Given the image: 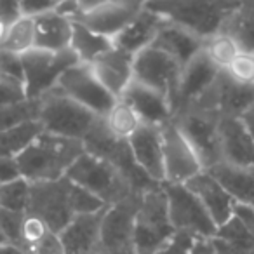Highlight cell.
I'll return each mask as SVG.
<instances>
[{"label":"cell","instance_id":"cell-1","mask_svg":"<svg viewBox=\"0 0 254 254\" xmlns=\"http://www.w3.org/2000/svg\"><path fill=\"white\" fill-rule=\"evenodd\" d=\"M84 145L77 139L61 138L44 131L26 152L16 159L21 178L28 183L58 181L84 153Z\"/></svg>","mask_w":254,"mask_h":254},{"label":"cell","instance_id":"cell-2","mask_svg":"<svg viewBox=\"0 0 254 254\" xmlns=\"http://www.w3.org/2000/svg\"><path fill=\"white\" fill-rule=\"evenodd\" d=\"M146 7L160 14L173 25L185 28L205 40L221 32L226 19L240 2H198V0H162L145 2Z\"/></svg>","mask_w":254,"mask_h":254},{"label":"cell","instance_id":"cell-3","mask_svg":"<svg viewBox=\"0 0 254 254\" xmlns=\"http://www.w3.org/2000/svg\"><path fill=\"white\" fill-rule=\"evenodd\" d=\"M40 113L39 122L44 131L61 138L84 141L85 136L91 132L101 117L94 115L91 110L84 108L68 98L58 87L51 89L44 96H40Z\"/></svg>","mask_w":254,"mask_h":254},{"label":"cell","instance_id":"cell-4","mask_svg":"<svg viewBox=\"0 0 254 254\" xmlns=\"http://www.w3.org/2000/svg\"><path fill=\"white\" fill-rule=\"evenodd\" d=\"M174 233L162 185L145 191L134 219V254H157Z\"/></svg>","mask_w":254,"mask_h":254},{"label":"cell","instance_id":"cell-5","mask_svg":"<svg viewBox=\"0 0 254 254\" xmlns=\"http://www.w3.org/2000/svg\"><path fill=\"white\" fill-rule=\"evenodd\" d=\"M66 178L105 205L119 204L127 197L136 195L112 164L87 152L82 153L70 167Z\"/></svg>","mask_w":254,"mask_h":254},{"label":"cell","instance_id":"cell-6","mask_svg":"<svg viewBox=\"0 0 254 254\" xmlns=\"http://www.w3.org/2000/svg\"><path fill=\"white\" fill-rule=\"evenodd\" d=\"M219 120L221 117L211 112L193 108V106H181L174 110L173 122L178 126L187 141L197 153L204 171L218 166L221 162V150H219Z\"/></svg>","mask_w":254,"mask_h":254},{"label":"cell","instance_id":"cell-7","mask_svg":"<svg viewBox=\"0 0 254 254\" xmlns=\"http://www.w3.org/2000/svg\"><path fill=\"white\" fill-rule=\"evenodd\" d=\"M75 185L66 176L58 181L30 183V214L39 216L46 221L53 233H60L77 216L73 205Z\"/></svg>","mask_w":254,"mask_h":254},{"label":"cell","instance_id":"cell-8","mask_svg":"<svg viewBox=\"0 0 254 254\" xmlns=\"http://www.w3.org/2000/svg\"><path fill=\"white\" fill-rule=\"evenodd\" d=\"M23 80H25L28 99H39L60 82L61 75L68 68L78 64V58L71 49L61 53H49L42 49H30L21 56Z\"/></svg>","mask_w":254,"mask_h":254},{"label":"cell","instance_id":"cell-9","mask_svg":"<svg viewBox=\"0 0 254 254\" xmlns=\"http://www.w3.org/2000/svg\"><path fill=\"white\" fill-rule=\"evenodd\" d=\"M162 190L167 198L169 219L176 232H187L193 237L214 239L218 233V226L187 185L162 183Z\"/></svg>","mask_w":254,"mask_h":254},{"label":"cell","instance_id":"cell-10","mask_svg":"<svg viewBox=\"0 0 254 254\" xmlns=\"http://www.w3.org/2000/svg\"><path fill=\"white\" fill-rule=\"evenodd\" d=\"M132 70H134L136 82L164 96L174 110L178 91H180L181 73H183V66L176 60L152 46L134 56Z\"/></svg>","mask_w":254,"mask_h":254},{"label":"cell","instance_id":"cell-11","mask_svg":"<svg viewBox=\"0 0 254 254\" xmlns=\"http://www.w3.org/2000/svg\"><path fill=\"white\" fill-rule=\"evenodd\" d=\"M145 2L136 0H82V9L77 21L91 32L103 35L113 42L117 35L134 19Z\"/></svg>","mask_w":254,"mask_h":254},{"label":"cell","instance_id":"cell-12","mask_svg":"<svg viewBox=\"0 0 254 254\" xmlns=\"http://www.w3.org/2000/svg\"><path fill=\"white\" fill-rule=\"evenodd\" d=\"M139 197L131 195L106 207L99 230L103 254H134V219Z\"/></svg>","mask_w":254,"mask_h":254},{"label":"cell","instance_id":"cell-13","mask_svg":"<svg viewBox=\"0 0 254 254\" xmlns=\"http://www.w3.org/2000/svg\"><path fill=\"white\" fill-rule=\"evenodd\" d=\"M160 134L164 146V183L187 185L204 171L197 153L173 119L160 126Z\"/></svg>","mask_w":254,"mask_h":254},{"label":"cell","instance_id":"cell-14","mask_svg":"<svg viewBox=\"0 0 254 254\" xmlns=\"http://www.w3.org/2000/svg\"><path fill=\"white\" fill-rule=\"evenodd\" d=\"M56 87L98 117H105L117 103V98H113L106 91L105 85L98 80L94 71L91 70V66L84 63L68 68L61 75Z\"/></svg>","mask_w":254,"mask_h":254},{"label":"cell","instance_id":"cell-15","mask_svg":"<svg viewBox=\"0 0 254 254\" xmlns=\"http://www.w3.org/2000/svg\"><path fill=\"white\" fill-rule=\"evenodd\" d=\"M106 207L91 214H78L58 233L64 254H103L99 230Z\"/></svg>","mask_w":254,"mask_h":254},{"label":"cell","instance_id":"cell-16","mask_svg":"<svg viewBox=\"0 0 254 254\" xmlns=\"http://www.w3.org/2000/svg\"><path fill=\"white\" fill-rule=\"evenodd\" d=\"M166 25L167 19L143 4V9L134 16V19L113 39V47L134 58L141 51L153 46L157 35Z\"/></svg>","mask_w":254,"mask_h":254},{"label":"cell","instance_id":"cell-17","mask_svg":"<svg viewBox=\"0 0 254 254\" xmlns=\"http://www.w3.org/2000/svg\"><path fill=\"white\" fill-rule=\"evenodd\" d=\"M91 70L98 77V80L105 85V89L113 96L120 99L126 89L134 80V58L122 53L117 47L98 56L91 64Z\"/></svg>","mask_w":254,"mask_h":254},{"label":"cell","instance_id":"cell-18","mask_svg":"<svg viewBox=\"0 0 254 254\" xmlns=\"http://www.w3.org/2000/svg\"><path fill=\"white\" fill-rule=\"evenodd\" d=\"M129 146L136 162L155 183H164V146L159 126L143 124L129 138Z\"/></svg>","mask_w":254,"mask_h":254},{"label":"cell","instance_id":"cell-19","mask_svg":"<svg viewBox=\"0 0 254 254\" xmlns=\"http://www.w3.org/2000/svg\"><path fill=\"white\" fill-rule=\"evenodd\" d=\"M221 162L237 167H254V141L242 119L219 120Z\"/></svg>","mask_w":254,"mask_h":254},{"label":"cell","instance_id":"cell-20","mask_svg":"<svg viewBox=\"0 0 254 254\" xmlns=\"http://www.w3.org/2000/svg\"><path fill=\"white\" fill-rule=\"evenodd\" d=\"M187 187L191 190V193L200 200V204L205 207L216 226H223L233 218V209L235 200L226 193V190L207 173L202 171L200 174L190 180Z\"/></svg>","mask_w":254,"mask_h":254},{"label":"cell","instance_id":"cell-21","mask_svg":"<svg viewBox=\"0 0 254 254\" xmlns=\"http://www.w3.org/2000/svg\"><path fill=\"white\" fill-rule=\"evenodd\" d=\"M122 101H126L141 119L143 124L150 126H162L173 119V106L164 96L152 91L146 85L132 80L126 92L122 94Z\"/></svg>","mask_w":254,"mask_h":254},{"label":"cell","instance_id":"cell-22","mask_svg":"<svg viewBox=\"0 0 254 254\" xmlns=\"http://www.w3.org/2000/svg\"><path fill=\"white\" fill-rule=\"evenodd\" d=\"M219 71L221 70H218V68L207 60V56L200 51L190 63H187L183 66L180 91H178L174 110L183 105H188V103H191L195 98H198L204 91H207V89L214 84L216 78H218ZM174 110H173V113H174Z\"/></svg>","mask_w":254,"mask_h":254},{"label":"cell","instance_id":"cell-23","mask_svg":"<svg viewBox=\"0 0 254 254\" xmlns=\"http://www.w3.org/2000/svg\"><path fill=\"white\" fill-rule=\"evenodd\" d=\"M216 98L221 119H242V115L254 106V85H242L219 71L216 78Z\"/></svg>","mask_w":254,"mask_h":254},{"label":"cell","instance_id":"cell-24","mask_svg":"<svg viewBox=\"0 0 254 254\" xmlns=\"http://www.w3.org/2000/svg\"><path fill=\"white\" fill-rule=\"evenodd\" d=\"M207 173L226 190L235 204L254 207V167H237L219 162Z\"/></svg>","mask_w":254,"mask_h":254},{"label":"cell","instance_id":"cell-25","mask_svg":"<svg viewBox=\"0 0 254 254\" xmlns=\"http://www.w3.org/2000/svg\"><path fill=\"white\" fill-rule=\"evenodd\" d=\"M35 25V47L49 53H61L70 49L71 26L70 19L63 18L56 11L46 12L33 19Z\"/></svg>","mask_w":254,"mask_h":254},{"label":"cell","instance_id":"cell-26","mask_svg":"<svg viewBox=\"0 0 254 254\" xmlns=\"http://www.w3.org/2000/svg\"><path fill=\"white\" fill-rule=\"evenodd\" d=\"M204 40L195 37L193 33L187 32L185 28L173 23L167 21V25L160 30V33L157 35L153 47L164 51L166 54H169L173 60H176L181 66H185L187 63H190L195 56L202 51Z\"/></svg>","mask_w":254,"mask_h":254},{"label":"cell","instance_id":"cell-27","mask_svg":"<svg viewBox=\"0 0 254 254\" xmlns=\"http://www.w3.org/2000/svg\"><path fill=\"white\" fill-rule=\"evenodd\" d=\"M221 32L233 37L240 51L254 53V0L240 2L239 7L226 19Z\"/></svg>","mask_w":254,"mask_h":254},{"label":"cell","instance_id":"cell-28","mask_svg":"<svg viewBox=\"0 0 254 254\" xmlns=\"http://www.w3.org/2000/svg\"><path fill=\"white\" fill-rule=\"evenodd\" d=\"M113 47V42L110 39L98 33L91 32L80 23H73L71 26V42L70 49L75 53L78 61L84 64H91L98 56L110 51Z\"/></svg>","mask_w":254,"mask_h":254},{"label":"cell","instance_id":"cell-29","mask_svg":"<svg viewBox=\"0 0 254 254\" xmlns=\"http://www.w3.org/2000/svg\"><path fill=\"white\" fill-rule=\"evenodd\" d=\"M44 132L39 120L26 122L0 132V157L18 159L23 152L30 148L33 141Z\"/></svg>","mask_w":254,"mask_h":254},{"label":"cell","instance_id":"cell-30","mask_svg":"<svg viewBox=\"0 0 254 254\" xmlns=\"http://www.w3.org/2000/svg\"><path fill=\"white\" fill-rule=\"evenodd\" d=\"M103 120L112 136H115L117 139H124V141H129V138L143 126L141 119L136 115L134 110L122 99H117V103L103 117Z\"/></svg>","mask_w":254,"mask_h":254},{"label":"cell","instance_id":"cell-31","mask_svg":"<svg viewBox=\"0 0 254 254\" xmlns=\"http://www.w3.org/2000/svg\"><path fill=\"white\" fill-rule=\"evenodd\" d=\"M202 53L207 56V60L214 64L218 70H226L228 64L235 60V56L240 53L239 44L235 42L233 37H230L225 32H218L212 37L204 40Z\"/></svg>","mask_w":254,"mask_h":254},{"label":"cell","instance_id":"cell-32","mask_svg":"<svg viewBox=\"0 0 254 254\" xmlns=\"http://www.w3.org/2000/svg\"><path fill=\"white\" fill-rule=\"evenodd\" d=\"M33 47H35V25H33V19L21 16L18 21H14L9 26L7 35H5L4 44L0 46V49L23 56Z\"/></svg>","mask_w":254,"mask_h":254},{"label":"cell","instance_id":"cell-33","mask_svg":"<svg viewBox=\"0 0 254 254\" xmlns=\"http://www.w3.org/2000/svg\"><path fill=\"white\" fill-rule=\"evenodd\" d=\"M40 99H25L14 105L0 106V132L26 122L39 120Z\"/></svg>","mask_w":254,"mask_h":254},{"label":"cell","instance_id":"cell-34","mask_svg":"<svg viewBox=\"0 0 254 254\" xmlns=\"http://www.w3.org/2000/svg\"><path fill=\"white\" fill-rule=\"evenodd\" d=\"M30 202V183L19 178L11 183L0 185V209L14 212H26Z\"/></svg>","mask_w":254,"mask_h":254},{"label":"cell","instance_id":"cell-35","mask_svg":"<svg viewBox=\"0 0 254 254\" xmlns=\"http://www.w3.org/2000/svg\"><path fill=\"white\" fill-rule=\"evenodd\" d=\"M25 212H14L7 209H0V237L5 240V244H11L19 249H23L21 226ZM25 251V249H23Z\"/></svg>","mask_w":254,"mask_h":254},{"label":"cell","instance_id":"cell-36","mask_svg":"<svg viewBox=\"0 0 254 254\" xmlns=\"http://www.w3.org/2000/svg\"><path fill=\"white\" fill-rule=\"evenodd\" d=\"M223 71L237 84L254 85V53L240 51L235 60L228 64V68Z\"/></svg>","mask_w":254,"mask_h":254},{"label":"cell","instance_id":"cell-37","mask_svg":"<svg viewBox=\"0 0 254 254\" xmlns=\"http://www.w3.org/2000/svg\"><path fill=\"white\" fill-rule=\"evenodd\" d=\"M49 233H53L49 230V226L46 225L44 219H40L39 216L25 212L23 218V226H21V239H23V249L28 253L33 246H37L39 242H42Z\"/></svg>","mask_w":254,"mask_h":254},{"label":"cell","instance_id":"cell-38","mask_svg":"<svg viewBox=\"0 0 254 254\" xmlns=\"http://www.w3.org/2000/svg\"><path fill=\"white\" fill-rule=\"evenodd\" d=\"M28 99L25 82L0 73V106L14 105Z\"/></svg>","mask_w":254,"mask_h":254},{"label":"cell","instance_id":"cell-39","mask_svg":"<svg viewBox=\"0 0 254 254\" xmlns=\"http://www.w3.org/2000/svg\"><path fill=\"white\" fill-rule=\"evenodd\" d=\"M195 239H197V237H193L191 233L176 232L173 239H171L157 254H190Z\"/></svg>","mask_w":254,"mask_h":254},{"label":"cell","instance_id":"cell-40","mask_svg":"<svg viewBox=\"0 0 254 254\" xmlns=\"http://www.w3.org/2000/svg\"><path fill=\"white\" fill-rule=\"evenodd\" d=\"M0 73L7 75V77H14V78H19V80H23L21 56L0 49ZM23 82H25V80H23Z\"/></svg>","mask_w":254,"mask_h":254},{"label":"cell","instance_id":"cell-41","mask_svg":"<svg viewBox=\"0 0 254 254\" xmlns=\"http://www.w3.org/2000/svg\"><path fill=\"white\" fill-rule=\"evenodd\" d=\"M56 4V0H23L19 2V7H21V16L35 19L46 12L54 11Z\"/></svg>","mask_w":254,"mask_h":254},{"label":"cell","instance_id":"cell-42","mask_svg":"<svg viewBox=\"0 0 254 254\" xmlns=\"http://www.w3.org/2000/svg\"><path fill=\"white\" fill-rule=\"evenodd\" d=\"M28 254H64L61 242L58 239L56 233H49L42 242H39L37 246H33L28 251Z\"/></svg>","mask_w":254,"mask_h":254},{"label":"cell","instance_id":"cell-43","mask_svg":"<svg viewBox=\"0 0 254 254\" xmlns=\"http://www.w3.org/2000/svg\"><path fill=\"white\" fill-rule=\"evenodd\" d=\"M21 178L19 167L16 159H7V157H0V185L11 183Z\"/></svg>","mask_w":254,"mask_h":254},{"label":"cell","instance_id":"cell-44","mask_svg":"<svg viewBox=\"0 0 254 254\" xmlns=\"http://www.w3.org/2000/svg\"><path fill=\"white\" fill-rule=\"evenodd\" d=\"M19 18H21L19 2H14V0H0V19L2 21L11 26Z\"/></svg>","mask_w":254,"mask_h":254},{"label":"cell","instance_id":"cell-45","mask_svg":"<svg viewBox=\"0 0 254 254\" xmlns=\"http://www.w3.org/2000/svg\"><path fill=\"white\" fill-rule=\"evenodd\" d=\"M233 218H235L237 221L242 223V225L254 235V207L253 205L235 204V209H233Z\"/></svg>","mask_w":254,"mask_h":254},{"label":"cell","instance_id":"cell-46","mask_svg":"<svg viewBox=\"0 0 254 254\" xmlns=\"http://www.w3.org/2000/svg\"><path fill=\"white\" fill-rule=\"evenodd\" d=\"M212 242H214V247H216V254H254V251L233 246V244L225 242V240L218 239V237H214Z\"/></svg>","mask_w":254,"mask_h":254},{"label":"cell","instance_id":"cell-47","mask_svg":"<svg viewBox=\"0 0 254 254\" xmlns=\"http://www.w3.org/2000/svg\"><path fill=\"white\" fill-rule=\"evenodd\" d=\"M190 254H216V247L212 239H204V237H197L193 240Z\"/></svg>","mask_w":254,"mask_h":254},{"label":"cell","instance_id":"cell-48","mask_svg":"<svg viewBox=\"0 0 254 254\" xmlns=\"http://www.w3.org/2000/svg\"><path fill=\"white\" fill-rule=\"evenodd\" d=\"M242 122L246 124L247 131H249V134L253 136V141H254V106L244 113V115H242Z\"/></svg>","mask_w":254,"mask_h":254},{"label":"cell","instance_id":"cell-49","mask_svg":"<svg viewBox=\"0 0 254 254\" xmlns=\"http://www.w3.org/2000/svg\"><path fill=\"white\" fill-rule=\"evenodd\" d=\"M0 254H28V253L16 246H11V244H2L0 246Z\"/></svg>","mask_w":254,"mask_h":254},{"label":"cell","instance_id":"cell-50","mask_svg":"<svg viewBox=\"0 0 254 254\" xmlns=\"http://www.w3.org/2000/svg\"><path fill=\"white\" fill-rule=\"evenodd\" d=\"M2 244H5V240L2 239V237H0V246H2Z\"/></svg>","mask_w":254,"mask_h":254}]
</instances>
